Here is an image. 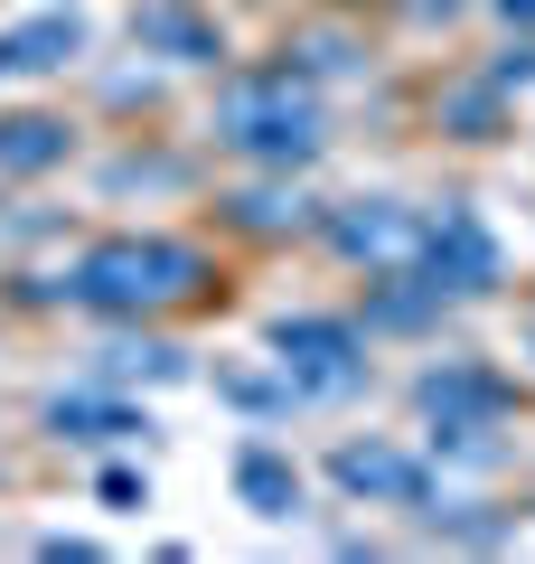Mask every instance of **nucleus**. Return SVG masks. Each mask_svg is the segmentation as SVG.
I'll list each match as a JSON object with an SVG mask.
<instances>
[{"label":"nucleus","instance_id":"obj_9","mask_svg":"<svg viewBox=\"0 0 535 564\" xmlns=\"http://www.w3.org/2000/svg\"><path fill=\"white\" fill-rule=\"evenodd\" d=\"M236 480H244V499H254L263 518H292V508H301V480L282 470V452H263V443L236 462Z\"/></svg>","mask_w":535,"mask_h":564},{"label":"nucleus","instance_id":"obj_7","mask_svg":"<svg viewBox=\"0 0 535 564\" xmlns=\"http://www.w3.org/2000/svg\"><path fill=\"white\" fill-rule=\"evenodd\" d=\"M76 47H85L76 20H29V29H10V39H0V66H66Z\"/></svg>","mask_w":535,"mask_h":564},{"label":"nucleus","instance_id":"obj_1","mask_svg":"<svg viewBox=\"0 0 535 564\" xmlns=\"http://www.w3.org/2000/svg\"><path fill=\"white\" fill-rule=\"evenodd\" d=\"M178 292H198V254L170 236H122L95 245V254L66 273V302H95V311H160Z\"/></svg>","mask_w":535,"mask_h":564},{"label":"nucleus","instance_id":"obj_3","mask_svg":"<svg viewBox=\"0 0 535 564\" xmlns=\"http://www.w3.org/2000/svg\"><path fill=\"white\" fill-rule=\"evenodd\" d=\"M273 348H282V367H301L310 386H357V329L348 321H282Z\"/></svg>","mask_w":535,"mask_h":564},{"label":"nucleus","instance_id":"obj_6","mask_svg":"<svg viewBox=\"0 0 535 564\" xmlns=\"http://www.w3.org/2000/svg\"><path fill=\"white\" fill-rule=\"evenodd\" d=\"M132 39H141V47H170V57H188V66L217 57V29H207L198 10H178V0H151V10L132 20Z\"/></svg>","mask_w":535,"mask_h":564},{"label":"nucleus","instance_id":"obj_5","mask_svg":"<svg viewBox=\"0 0 535 564\" xmlns=\"http://www.w3.org/2000/svg\"><path fill=\"white\" fill-rule=\"evenodd\" d=\"M329 470H338V489H357V499H423V470L404 462V452H357L348 443Z\"/></svg>","mask_w":535,"mask_h":564},{"label":"nucleus","instance_id":"obj_2","mask_svg":"<svg viewBox=\"0 0 535 564\" xmlns=\"http://www.w3.org/2000/svg\"><path fill=\"white\" fill-rule=\"evenodd\" d=\"M226 141L236 151H263V161H301L310 151V104L292 95V76H263L226 95Z\"/></svg>","mask_w":535,"mask_h":564},{"label":"nucleus","instance_id":"obj_4","mask_svg":"<svg viewBox=\"0 0 535 564\" xmlns=\"http://www.w3.org/2000/svg\"><path fill=\"white\" fill-rule=\"evenodd\" d=\"M423 273H433V292L451 282V292H489L498 282V245L479 236L470 217H441L433 226V254H423Z\"/></svg>","mask_w":535,"mask_h":564},{"label":"nucleus","instance_id":"obj_8","mask_svg":"<svg viewBox=\"0 0 535 564\" xmlns=\"http://www.w3.org/2000/svg\"><path fill=\"white\" fill-rule=\"evenodd\" d=\"M47 423H57V433H76V443H122V433H151L141 414H122V404H85V395H57V404H47Z\"/></svg>","mask_w":535,"mask_h":564},{"label":"nucleus","instance_id":"obj_10","mask_svg":"<svg viewBox=\"0 0 535 564\" xmlns=\"http://www.w3.org/2000/svg\"><path fill=\"white\" fill-rule=\"evenodd\" d=\"M66 151V132L47 113H29V122H0V170H39V161H57Z\"/></svg>","mask_w":535,"mask_h":564}]
</instances>
